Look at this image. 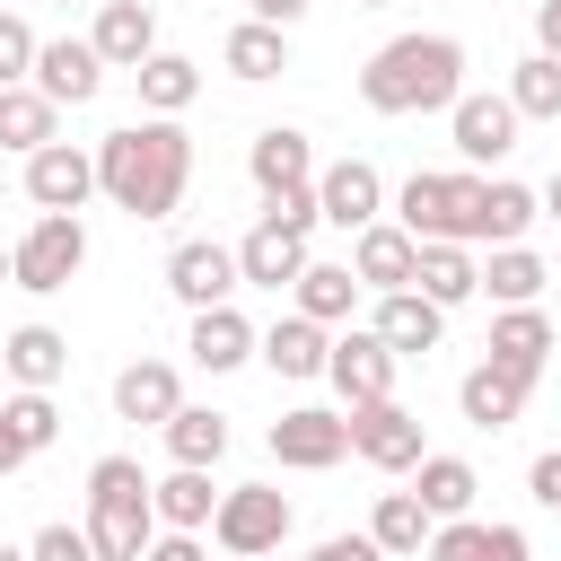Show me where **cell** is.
Listing matches in <instances>:
<instances>
[{
	"mask_svg": "<svg viewBox=\"0 0 561 561\" xmlns=\"http://www.w3.org/2000/svg\"><path fill=\"white\" fill-rule=\"evenodd\" d=\"M184 184H193V140H184V123L140 114V123H123V131L96 140V193H105L123 219H175Z\"/></svg>",
	"mask_w": 561,
	"mask_h": 561,
	"instance_id": "6da1fadb",
	"label": "cell"
},
{
	"mask_svg": "<svg viewBox=\"0 0 561 561\" xmlns=\"http://www.w3.org/2000/svg\"><path fill=\"white\" fill-rule=\"evenodd\" d=\"M456 96H465V44L456 35H394L359 70L368 114H447Z\"/></svg>",
	"mask_w": 561,
	"mask_h": 561,
	"instance_id": "7a4b0ae2",
	"label": "cell"
},
{
	"mask_svg": "<svg viewBox=\"0 0 561 561\" xmlns=\"http://www.w3.org/2000/svg\"><path fill=\"white\" fill-rule=\"evenodd\" d=\"M149 535H158V508H149L140 456H96L88 465V552L96 561H140Z\"/></svg>",
	"mask_w": 561,
	"mask_h": 561,
	"instance_id": "3957f363",
	"label": "cell"
},
{
	"mask_svg": "<svg viewBox=\"0 0 561 561\" xmlns=\"http://www.w3.org/2000/svg\"><path fill=\"white\" fill-rule=\"evenodd\" d=\"M394 228L412 245H482V175L473 167H456V175H403Z\"/></svg>",
	"mask_w": 561,
	"mask_h": 561,
	"instance_id": "277c9868",
	"label": "cell"
},
{
	"mask_svg": "<svg viewBox=\"0 0 561 561\" xmlns=\"http://www.w3.org/2000/svg\"><path fill=\"white\" fill-rule=\"evenodd\" d=\"M79 263H88V228H79V210H35V228L9 245V289L53 298V289L79 280Z\"/></svg>",
	"mask_w": 561,
	"mask_h": 561,
	"instance_id": "5b68a950",
	"label": "cell"
},
{
	"mask_svg": "<svg viewBox=\"0 0 561 561\" xmlns=\"http://www.w3.org/2000/svg\"><path fill=\"white\" fill-rule=\"evenodd\" d=\"M210 535H219V552H228V561H263V552H280V543H289V500H280L272 482H237V491H219Z\"/></svg>",
	"mask_w": 561,
	"mask_h": 561,
	"instance_id": "8992f818",
	"label": "cell"
},
{
	"mask_svg": "<svg viewBox=\"0 0 561 561\" xmlns=\"http://www.w3.org/2000/svg\"><path fill=\"white\" fill-rule=\"evenodd\" d=\"M351 456V412H324V403H298L272 421V465L289 473H333Z\"/></svg>",
	"mask_w": 561,
	"mask_h": 561,
	"instance_id": "52a82bcc",
	"label": "cell"
},
{
	"mask_svg": "<svg viewBox=\"0 0 561 561\" xmlns=\"http://www.w3.org/2000/svg\"><path fill=\"white\" fill-rule=\"evenodd\" d=\"M351 456L359 465H377V473H412L421 456H430V438H421V412L412 403H359L351 412Z\"/></svg>",
	"mask_w": 561,
	"mask_h": 561,
	"instance_id": "ba28073f",
	"label": "cell"
},
{
	"mask_svg": "<svg viewBox=\"0 0 561 561\" xmlns=\"http://www.w3.org/2000/svg\"><path fill=\"white\" fill-rule=\"evenodd\" d=\"M167 289H175V307H237V245H219V237H184L175 254H167Z\"/></svg>",
	"mask_w": 561,
	"mask_h": 561,
	"instance_id": "9c48e42d",
	"label": "cell"
},
{
	"mask_svg": "<svg viewBox=\"0 0 561 561\" xmlns=\"http://www.w3.org/2000/svg\"><path fill=\"white\" fill-rule=\"evenodd\" d=\"M394 368H403V359H394L368 324L333 333V351H324V386H333L351 412H359V403H386V394H394Z\"/></svg>",
	"mask_w": 561,
	"mask_h": 561,
	"instance_id": "30bf717a",
	"label": "cell"
},
{
	"mask_svg": "<svg viewBox=\"0 0 561 561\" xmlns=\"http://www.w3.org/2000/svg\"><path fill=\"white\" fill-rule=\"evenodd\" d=\"M447 131H456V158H465V167H500V158L517 149V105H508L500 88H465V96L447 105Z\"/></svg>",
	"mask_w": 561,
	"mask_h": 561,
	"instance_id": "8fae6325",
	"label": "cell"
},
{
	"mask_svg": "<svg viewBox=\"0 0 561 561\" xmlns=\"http://www.w3.org/2000/svg\"><path fill=\"white\" fill-rule=\"evenodd\" d=\"M307 237H316V228H289V219H272V210H263V219L237 237V280H245V289H289V280L316 263V254H307Z\"/></svg>",
	"mask_w": 561,
	"mask_h": 561,
	"instance_id": "7c38bea8",
	"label": "cell"
},
{
	"mask_svg": "<svg viewBox=\"0 0 561 561\" xmlns=\"http://www.w3.org/2000/svg\"><path fill=\"white\" fill-rule=\"evenodd\" d=\"M316 219L359 237L368 219H386V175H377L368 158H333V167H316Z\"/></svg>",
	"mask_w": 561,
	"mask_h": 561,
	"instance_id": "4fadbf2b",
	"label": "cell"
},
{
	"mask_svg": "<svg viewBox=\"0 0 561 561\" xmlns=\"http://www.w3.org/2000/svg\"><path fill=\"white\" fill-rule=\"evenodd\" d=\"M26 88H35L44 105H88V96L105 88V61H96V44H88V35H53V44H35Z\"/></svg>",
	"mask_w": 561,
	"mask_h": 561,
	"instance_id": "5bb4252c",
	"label": "cell"
},
{
	"mask_svg": "<svg viewBox=\"0 0 561 561\" xmlns=\"http://www.w3.org/2000/svg\"><path fill=\"white\" fill-rule=\"evenodd\" d=\"M245 175H254V193H263V202H280V193H307V184H316V140H307L298 123H272V131H254V149H245Z\"/></svg>",
	"mask_w": 561,
	"mask_h": 561,
	"instance_id": "9a60e30c",
	"label": "cell"
},
{
	"mask_svg": "<svg viewBox=\"0 0 561 561\" xmlns=\"http://www.w3.org/2000/svg\"><path fill=\"white\" fill-rule=\"evenodd\" d=\"M88 193H96V149L53 140V149L26 158V202L35 210H88Z\"/></svg>",
	"mask_w": 561,
	"mask_h": 561,
	"instance_id": "2e32d148",
	"label": "cell"
},
{
	"mask_svg": "<svg viewBox=\"0 0 561 561\" xmlns=\"http://www.w3.org/2000/svg\"><path fill=\"white\" fill-rule=\"evenodd\" d=\"M526 394H535V377H517V368H500V359H473V368L456 377V412H465L473 430H491V438L526 412Z\"/></svg>",
	"mask_w": 561,
	"mask_h": 561,
	"instance_id": "e0dca14e",
	"label": "cell"
},
{
	"mask_svg": "<svg viewBox=\"0 0 561 561\" xmlns=\"http://www.w3.org/2000/svg\"><path fill=\"white\" fill-rule=\"evenodd\" d=\"M88 44H96L105 70H140V61L158 53V9H149V0H96Z\"/></svg>",
	"mask_w": 561,
	"mask_h": 561,
	"instance_id": "ac0fdd59",
	"label": "cell"
},
{
	"mask_svg": "<svg viewBox=\"0 0 561 561\" xmlns=\"http://www.w3.org/2000/svg\"><path fill=\"white\" fill-rule=\"evenodd\" d=\"M412 237L394 228V219H368L359 237H351V280L368 289V298H394V289H412Z\"/></svg>",
	"mask_w": 561,
	"mask_h": 561,
	"instance_id": "d6986e66",
	"label": "cell"
},
{
	"mask_svg": "<svg viewBox=\"0 0 561 561\" xmlns=\"http://www.w3.org/2000/svg\"><path fill=\"white\" fill-rule=\"evenodd\" d=\"M368 333H377L394 359H412V351H438V342H447V307H430L421 289H394V298H377Z\"/></svg>",
	"mask_w": 561,
	"mask_h": 561,
	"instance_id": "ffe728a7",
	"label": "cell"
},
{
	"mask_svg": "<svg viewBox=\"0 0 561 561\" xmlns=\"http://www.w3.org/2000/svg\"><path fill=\"white\" fill-rule=\"evenodd\" d=\"M324 351H333V333L324 324H307L298 307L272 324V333H254V359L272 368V377H289V386H307V377H324Z\"/></svg>",
	"mask_w": 561,
	"mask_h": 561,
	"instance_id": "44dd1931",
	"label": "cell"
},
{
	"mask_svg": "<svg viewBox=\"0 0 561 561\" xmlns=\"http://www.w3.org/2000/svg\"><path fill=\"white\" fill-rule=\"evenodd\" d=\"M0 368L18 377V394H53L70 377V342L53 324H18V333H0Z\"/></svg>",
	"mask_w": 561,
	"mask_h": 561,
	"instance_id": "7402d4cb",
	"label": "cell"
},
{
	"mask_svg": "<svg viewBox=\"0 0 561 561\" xmlns=\"http://www.w3.org/2000/svg\"><path fill=\"white\" fill-rule=\"evenodd\" d=\"M482 359H500V368H517V377H543V359H552V316H543V307H500Z\"/></svg>",
	"mask_w": 561,
	"mask_h": 561,
	"instance_id": "603a6c76",
	"label": "cell"
},
{
	"mask_svg": "<svg viewBox=\"0 0 561 561\" xmlns=\"http://www.w3.org/2000/svg\"><path fill=\"white\" fill-rule=\"evenodd\" d=\"M421 561H526V526H482V517H447V526H430Z\"/></svg>",
	"mask_w": 561,
	"mask_h": 561,
	"instance_id": "cb8c5ba5",
	"label": "cell"
},
{
	"mask_svg": "<svg viewBox=\"0 0 561 561\" xmlns=\"http://www.w3.org/2000/svg\"><path fill=\"white\" fill-rule=\"evenodd\" d=\"M412 289L430 298V307H465V298H482V263H473V245H421L412 254Z\"/></svg>",
	"mask_w": 561,
	"mask_h": 561,
	"instance_id": "d4e9b609",
	"label": "cell"
},
{
	"mask_svg": "<svg viewBox=\"0 0 561 561\" xmlns=\"http://www.w3.org/2000/svg\"><path fill=\"white\" fill-rule=\"evenodd\" d=\"M175 403H184V377H175V359H131L123 377H114V412L123 421H175Z\"/></svg>",
	"mask_w": 561,
	"mask_h": 561,
	"instance_id": "484cf974",
	"label": "cell"
},
{
	"mask_svg": "<svg viewBox=\"0 0 561 561\" xmlns=\"http://www.w3.org/2000/svg\"><path fill=\"white\" fill-rule=\"evenodd\" d=\"M184 351H193V368L228 377V368H245V359H254V324H245L237 307H202V316H193V333H184Z\"/></svg>",
	"mask_w": 561,
	"mask_h": 561,
	"instance_id": "4316f807",
	"label": "cell"
},
{
	"mask_svg": "<svg viewBox=\"0 0 561 561\" xmlns=\"http://www.w3.org/2000/svg\"><path fill=\"white\" fill-rule=\"evenodd\" d=\"M473 491H482V473H473L465 456H421V465H412V500L430 508V526L473 517Z\"/></svg>",
	"mask_w": 561,
	"mask_h": 561,
	"instance_id": "83f0119b",
	"label": "cell"
},
{
	"mask_svg": "<svg viewBox=\"0 0 561 561\" xmlns=\"http://www.w3.org/2000/svg\"><path fill=\"white\" fill-rule=\"evenodd\" d=\"M289 298H298V316L307 324H351V307H359V280H351V263H307L298 280H289Z\"/></svg>",
	"mask_w": 561,
	"mask_h": 561,
	"instance_id": "f1b7e54d",
	"label": "cell"
},
{
	"mask_svg": "<svg viewBox=\"0 0 561 561\" xmlns=\"http://www.w3.org/2000/svg\"><path fill=\"white\" fill-rule=\"evenodd\" d=\"M158 438H167V456H175V465L210 473V465L228 456V412H210V403H175V421H167Z\"/></svg>",
	"mask_w": 561,
	"mask_h": 561,
	"instance_id": "f546056e",
	"label": "cell"
},
{
	"mask_svg": "<svg viewBox=\"0 0 561 561\" xmlns=\"http://www.w3.org/2000/svg\"><path fill=\"white\" fill-rule=\"evenodd\" d=\"M149 508H158V526H167V535H202V526H210V508H219V491H210V473L175 465L167 482H149Z\"/></svg>",
	"mask_w": 561,
	"mask_h": 561,
	"instance_id": "4dcf8cb0",
	"label": "cell"
},
{
	"mask_svg": "<svg viewBox=\"0 0 561 561\" xmlns=\"http://www.w3.org/2000/svg\"><path fill=\"white\" fill-rule=\"evenodd\" d=\"M368 543H377L386 561H421V543H430V508H421L412 491H377V508H368Z\"/></svg>",
	"mask_w": 561,
	"mask_h": 561,
	"instance_id": "1f68e13d",
	"label": "cell"
},
{
	"mask_svg": "<svg viewBox=\"0 0 561 561\" xmlns=\"http://www.w3.org/2000/svg\"><path fill=\"white\" fill-rule=\"evenodd\" d=\"M131 88H140V105H149V114H167V123H175V114L202 96V61H184V53H149V61L131 70Z\"/></svg>",
	"mask_w": 561,
	"mask_h": 561,
	"instance_id": "d6a6232c",
	"label": "cell"
},
{
	"mask_svg": "<svg viewBox=\"0 0 561 561\" xmlns=\"http://www.w3.org/2000/svg\"><path fill=\"white\" fill-rule=\"evenodd\" d=\"M53 140H61V105H44L35 88H0V149L35 158V149H53Z\"/></svg>",
	"mask_w": 561,
	"mask_h": 561,
	"instance_id": "836d02e7",
	"label": "cell"
},
{
	"mask_svg": "<svg viewBox=\"0 0 561 561\" xmlns=\"http://www.w3.org/2000/svg\"><path fill=\"white\" fill-rule=\"evenodd\" d=\"M219 61H228V79H280V70H289V35L263 26V18H245V26H228Z\"/></svg>",
	"mask_w": 561,
	"mask_h": 561,
	"instance_id": "e575fe53",
	"label": "cell"
},
{
	"mask_svg": "<svg viewBox=\"0 0 561 561\" xmlns=\"http://www.w3.org/2000/svg\"><path fill=\"white\" fill-rule=\"evenodd\" d=\"M535 219L543 210H535V193L517 175H482V245H526Z\"/></svg>",
	"mask_w": 561,
	"mask_h": 561,
	"instance_id": "d590c367",
	"label": "cell"
},
{
	"mask_svg": "<svg viewBox=\"0 0 561 561\" xmlns=\"http://www.w3.org/2000/svg\"><path fill=\"white\" fill-rule=\"evenodd\" d=\"M543 254H526V245H491V263H482V289L500 298V307H535L543 298Z\"/></svg>",
	"mask_w": 561,
	"mask_h": 561,
	"instance_id": "8d00e7d4",
	"label": "cell"
},
{
	"mask_svg": "<svg viewBox=\"0 0 561 561\" xmlns=\"http://www.w3.org/2000/svg\"><path fill=\"white\" fill-rule=\"evenodd\" d=\"M500 96L517 105V123H561V61L526 53V61L508 70V88H500Z\"/></svg>",
	"mask_w": 561,
	"mask_h": 561,
	"instance_id": "74e56055",
	"label": "cell"
},
{
	"mask_svg": "<svg viewBox=\"0 0 561 561\" xmlns=\"http://www.w3.org/2000/svg\"><path fill=\"white\" fill-rule=\"evenodd\" d=\"M0 421L26 438V456H44V447L61 438V412H53V394H9V403H0Z\"/></svg>",
	"mask_w": 561,
	"mask_h": 561,
	"instance_id": "f35d334b",
	"label": "cell"
},
{
	"mask_svg": "<svg viewBox=\"0 0 561 561\" xmlns=\"http://www.w3.org/2000/svg\"><path fill=\"white\" fill-rule=\"evenodd\" d=\"M26 70H35V26L0 9V88H26Z\"/></svg>",
	"mask_w": 561,
	"mask_h": 561,
	"instance_id": "ab89813d",
	"label": "cell"
},
{
	"mask_svg": "<svg viewBox=\"0 0 561 561\" xmlns=\"http://www.w3.org/2000/svg\"><path fill=\"white\" fill-rule=\"evenodd\" d=\"M26 561H96V552H88V526H44L26 543Z\"/></svg>",
	"mask_w": 561,
	"mask_h": 561,
	"instance_id": "60d3db41",
	"label": "cell"
},
{
	"mask_svg": "<svg viewBox=\"0 0 561 561\" xmlns=\"http://www.w3.org/2000/svg\"><path fill=\"white\" fill-rule=\"evenodd\" d=\"M526 491H535V508H561V447H543L526 465Z\"/></svg>",
	"mask_w": 561,
	"mask_h": 561,
	"instance_id": "b9f144b4",
	"label": "cell"
},
{
	"mask_svg": "<svg viewBox=\"0 0 561 561\" xmlns=\"http://www.w3.org/2000/svg\"><path fill=\"white\" fill-rule=\"evenodd\" d=\"M140 561H210V552H202V535H167V526H158Z\"/></svg>",
	"mask_w": 561,
	"mask_h": 561,
	"instance_id": "7bdbcfd3",
	"label": "cell"
},
{
	"mask_svg": "<svg viewBox=\"0 0 561 561\" xmlns=\"http://www.w3.org/2000/svg\"><path fill=\"white\" fill-rule=\"evenodd\" d=\"M307 561H386V552H377L368 535H324V543H316Z\"/></svg>",
	"mask_w": 561,
	"mask_h": 561,
	"instance_id": "ee69618b",
	"label": "cell"
},
{
	"mask_svg": "<svg viewBox=\"0 0 561 561\" xmlns=\"http://www.w3.org/2000/svg\"><path fill=\"white\" fill-rule=\"evenodd\" d=\"M535 53L561 61V0H535Z\"/></svg>",
	"mask_w": 561,
	"mask_h": 561,
	"instance_id": "f6af8a7d",
	"label": "cell"
},
{
	"mask_svg": "<svg viewBox=\"0 0 561 561\" xmlns=\"http://www.w3.org/2000/svg\"><path fill=\"white\" fill-rule=\"evenodd\" d=\"M245 9H254V18H263V26H280V35H289V26H298V18H307V0H245Z\"/></svg>",
	"mask_w": 561,
	"mask_h": 561,
	"instance_id": "bcb514c9",
	"label": "cell"
},
{
	"mask_svg": "<svg viewBox=\"0 0 561 561\" xmlns=\"http://www.w3.org/2000/svg\"><path fill=\"white\" fill-rule=\"evenodd\" d=\"M18 465H26V438H18L9 421H0V473H18Z\"/></svg>",
	"mask_w": 561,
	"mask_h": 561,
	"instance_id": "7dc6e473",
	"label": "cell"
},
{
	"mask_svg": "<svg viewBox=\"0 0 561 561\" xmlns=\"http://www.w3.org/2000/svg\"><path fill=\"white\" fill-rule=\"evenodd\" d=\"M535 210H543V219H561V167H552V184L535 193Z\"/></svg>",
	"mask_w": 561,
	"mask_h": 561,
	"instance_id": "c3c4849f",
	"label": "cell"
},
{
	"mask_svg": "<svg viewBox=\"0 0 561 561\" xmlns=\"http://www.w3.org/2000/svg\"><path fill=\"white\" fill-rule=\"evenodd\" d=\"M0 561H26V543H0Z\"/></svg>",
	"mask_w": 561,
	"mask_h": 561,
	"instance_id": "681fc988",
	"label": "cell"
},
{
	"mask_svg": "<svg viewBox=\"0 0 561 561\" xmlns=\"http://www.w3.org/2000/svg\"><path fill=\"white\" fill-rule=\"evenodd\" d=\"M351 9H394V0H351Z\"/></svg>",
	"mask_w": 561,
	"mask_h": 561,
	"instance_id": "f907efd6",
	"label": "cell"
},
{
	"mask_svg": "<svg viewBox=\"0 0 561 561\" xmlns=\"http://www.w3.org/2000/svg\"><path fill=\"white\" fill-rule=\"evenodd\" d=\"M0 280H9V245H0Z\"/></svg>",
	"mask_w": 561,
	"mask_h": 561,
	"instance_id": "816d5d0a",
	"label": "cell"
},
{
	"mask_svg": "<svg viewBox=\"0 0 561 561\" xmlns=\"http://www.w3.org/2000/svg\"><path fill=\"white\" fill-rule=\"evenodd\" d=\"M0 202H9V175H0Z\"/></svg>",
	"mask_w": 561,
	"mask_h": 561,
	"instance_id": "f5cc1de1",
	"label": "cell"
},
{
	"mask_svg": "<svg viewBox=\"0 0 561 561\" xmlns=\"http://www.w3.org/2000/svg\"><path fill=\"white\" fill-rule=\"evenodd\" d=\"M61 9H70V0H61Z\"/></svg>",
	"mask_w": 561,
	"mask_h": 561,
	"instance_id": "db71d44e",
	"label": "cell"
}]
</instances>
